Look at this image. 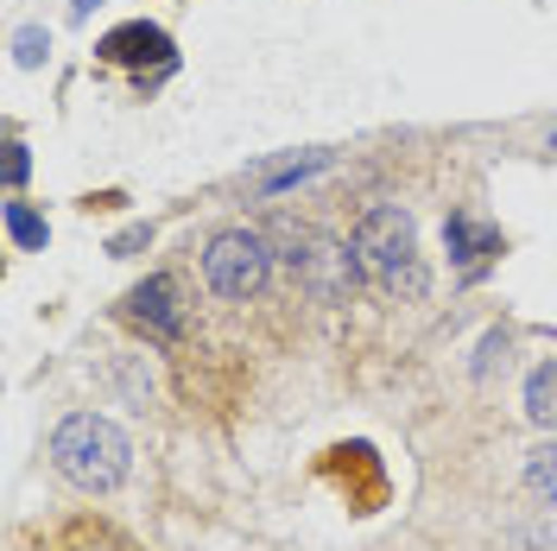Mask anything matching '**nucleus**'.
Masks as SVG:
<instances>
[{
	"label": "nucleus",
	"instance_id": "9d476101",
	"mask_svg": "<svg viewBox=\"0 0 557 551\" xmlns=\"http://www.w3.org/2000/svg\"><path fill=\"white\" fill-rule=\"evenodd\" d=\"M525 488H532V501L557 507V438H552V444H539L532 456H525Z\"/></svg>",
	"mask_w": 557,
	"mask_h": 551
},
{
	"label": "nucleus",
	"instance_id": "f257e3e1",
	"mask_svg": "<svg viewBox=\"0 0 557 551\" xmlns=\"http://www.w3.org/2000/svg\"><path fill=\"white\" fill-rule=\"evenodd\" d=\"M355 260H361V279H374L386 298H424L431 292V273H424V254H418V229L412 216L399 204H381L368 209L361 222H355Z\"/></svg>",
	"mask_w": 557,
	"mask_h": 551
},
{
	"label": "nucleus",
	"instance_id": "7ed1b4c3",
	"mask_svg": "<svg viewBox=\"0 0 557 551\" xmlns=\"http://www.w3.org/2000/svg\"><path fill=\"white\" fill-rule=\"evenodd\" d=\"M51 469L70 488H83V494H114V488L127 482V469H134V450H127V438L108 418L70 413L51 431Z\"/></svg>",
	"mask_w": 557,
	"mask_h": 551
},
{
	"label": "nucleus",
	"instance_id": "f03ea898",
	"mask_svg": "<svg viewBox=\"0 0 557 551\" xmlns=\"http://www.w3.org/2000/svg\"><path fill=\"white\" fill-rule=\"evenodd\" d=\"M273 247L285 260V273H292V285H298V298H311V305H343L355 292V279H361L355 242H336L317 222H298V216L273 222Z\"/></svg>",
	"mask_w": 557,
	"mask_h": 551
},
{
	"label": "nucleus",
	"instance_id": "0eeeda50",
	"mask_svg": "<svg viewBox=\"0 0 557 551\" xmlns=\"http://www.w3.org/2000/svg\"><path fill=\"white\" fill-rule=\"evenodd\" d=\"M45 551H139L121 526H108V519L83 514V519H64V526H51V539Z\"/></svg>",
	"mask_w": 557,
	"mask_h": 551
},
{
	"label": "nucleus",
	"instance_id": "423d86ee",
	"mask_svg": "<svg viewBox=\"0 0 557 551\" xmlns=\"http://www.w3.org/2000/svg\"><path fill=\"white\" fill-rule=\"evenodd\" d=\"M96 51H102V64H159V70H172V38L159 33V26H146V20L114 26Z\"/></svg>",
	"mask_w": 557,
	"mask_h": 551
},
{
	"label": "nucleus",
	"instance_id": "ddd939ff",
	"mask_svg": "<svg viewBox=\"0 0 557 551\" xmlns=\"http://www.w3.org/2000/svg\"><path fill=\"white\" fill-rule=\"evenodd\" d=\"M38 58H45V33L26 26V33H20V64H38Z\"/></svg>",
	"mask_w": 557,
	"mask_h": 551
},
{
	"label": "nucleus",
	"instance_id": "f8f14e48",
	"mask_svg": "<svg viewBox=\"0 0 557 551\" xmlns=\"http://www.w3.org/2000/svg\"><path fill=\"white\" fill-rule=\"evenodd\" d=\"M26 172H33V159H26V146L13 139V146H7V184L20 191V184H26Z\"/></svg>",
	"mask_w": 557,
	"mask_h": 551
},
{
	"label": "nucleus",
	"instance_id": "1a4fd4ad",
	"mask_svg": "<svg viewBox=\"0 0 557 551\" xmlns=\"http://www.w3.org/2000/svg\"><path fill=\"white\" fill-rule=\"evenodd\" d=\"M525 418L545 425V431H557V362L532 368V380H525Z\"/></svg>",
	"mask_w": 557,
	"mask_h": 551
},
{
	"label": "nucleus",
	"instance_id": "6e6552de",
	"mask_svg": "<svg viewBox=\"0 0 557 551\" xmlns=\"http://www.w3.org/2000/svg\"><path fill=\"white\" fill-rule=\"evenodd\" d=\"M444 242H450L456 267H462V279H475L500 254V229H487V222H475V216H450V229H444Z\"/></svg>",
	"mask_w": 557,
	"mask_h": 551
},
{
	"label": "nucleus",
	"instance_id": "9b49d317",
	"mask_svg": "<svg viewBox=\"0 0 557 551\" xmlns=\"http://www.w3.org/2000/svg\"><path fill=\"white\" fill-rule=\"evenodd\" d=\"M7 235H13V247H26V254H38V247L51 242V229H45V216L33 204H7Z\"/></svg>",
	"mask_w": 557,
	"mask_h": 551
},
{
	"label": "nucleus",
	"instance_id": "20e7f679",
	"mask_svg": "<svg viewBox=\"0 0 557 551\" xmlns=\"http://www.w3.org/2000/svg\"><path fill=\"white\" fill-rule=\"evenodd\" d=\"M278 247L267 229H215L203 242V285L222 305H260L273 285Z\"/></svg>",
	"mask_w": 557,
	"mask_h": 551
},
{
	"label": "nucleus",
	"instance_id": "39448f33",
	"mask_svg": "<svg viewBox=\"0 0 557 551\" xmlns=\"http://www.w3.org/2000/svg\"><path fill=\"white\" fill-rule=\"evenodd\" d=\"M121 317L134 323L146 343L177 348V343H184V330H190V305H184V285H177V273L139 279L134 292L121 298Z\"/></svg>",
	"mask_w": 557,
	"mask_h": 551
}]
</instances>
